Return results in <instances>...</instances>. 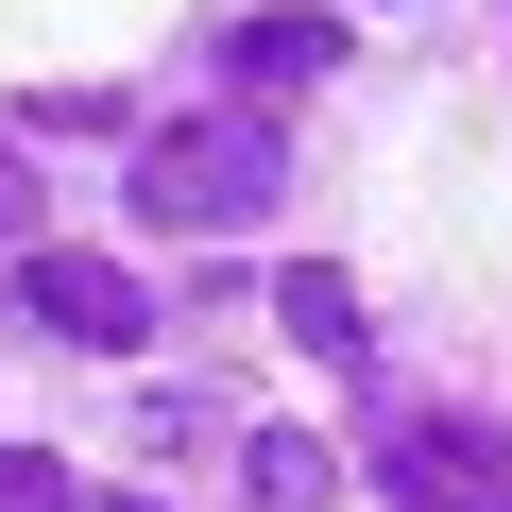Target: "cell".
I'll list each match as a JSON object with an SVG mask.
<instances>
[{"label":"cell","mask_w":512,"mask_h":512,"mask_svg":"<svg viewBox=\"0 0 512 512\" xmlns=\"http://www.w3.org/2000/svg\"><path fill=\"white\" fill-rule=\"evenodd\" d=\"M274 325H291V342H308V359H359V291H342V274H325V256H308V274H291V291H274Z\"/></svg>","instance_id":"8992f818"},{"label":"cell","mask_w":512,"mask_h":512,"mask_svg":"<svg viewBox=\"0 0 512 512\" xmlns=\"http://www.w3.org/2000/svg\"><path fill=\"white\" fill-rule=\"evenodd\" d=\"M0 256H35V171L0 154Z\"/></svg>","instance_id":"ba28073f"},{"label":"cell","mask_w":512,"mask_h":512,"mask_svg":"<svg viewBox=\"0 0 512 512\" xmlns=\"http://www.w3.org/2000/svg\"><path fill=\"white\" fill-rule=\"evenodd\" d=\"M120 512H154V495H120Z\"/></svg>","instance_id":"9c48e42d"},{"label":"cell","mask_w":512,"mask_h":512,"mask_svg":"<svg viewBox=\"0 0 512 512\" xmlns=\"http://www.w3.org/2000/svg\"><path fill=\"white\" fill-rule=\"evenodd\" d=\"M18 308H35V325H69V342H137V325H154L120 256H18Z\"/></svg>","instance_id":"3957f363"},{"label":"cell","mask_w":512,"mask_h":512,"mask_svg":"<svg viewBox=\"0 0 512 512\" xmlns=\"http://www.w3.org/2000/svg\"><path fill=\"white\" fill-rule=\"evenodd\" d=\"M0 512H86V478H69V461H35V444H0Z\"/></svg>","instance_id":"52a82bcc"},{"label":"cell","mask_w":512,"mask_h":512,"mask_svg":"<svg viewBox=\"0 0 512 512\" xmlns=\"http://www.w3.org/2000/svg\"><path fill=\"white\" fill-rule=\"evenodd\" d=\"M376 478H393L410 512H512V461H495L478 410H393V427H376Z\"/></svg>","instance_id":"7a4b0ae2"},{"label":"cell","mask_w":512,"mask_h":512,"mask_svg":"<svg viewBox=\"0 0 512 512\" xmlns=\"http://www.w3.org/2000/svg\"><path fill=\"white\" fill-rule=\"evenodd\" d=\"M222 69H239V103L325 86V69H342V18H239V35H222Z\"/></svg>","instance_id":"277c9868"},{"label":"cell","mask_w":512,"mask_h":512,"mask_svg":"<svg viewBox=\"0 0 512 512\" xmlns=\"http://www.w3.org/2000/svg\"><path fill=\"white\" fill-rule=\"evenodd\" d=\"M291 188V154H274V120H171L154 154H137V205L171 222V239H222V222H256V205H274Z\"/></svg>","instance_id":"6da1fadb"},{"label":"cell","mask_w":512,"mask_h":512,"mask_svg":"<svg viewBox=\"0 0 512 512\" xmlns=\"http://www.w3.org/2000/svg\"><path fill=\"white\" fill-rule=\"evenodd\" d=\"M239 478H256V512H325V495H342V461H325L308 427H256V461H239Z\"/></svg>","instance_id":"5b68a950"}]
</instances>
